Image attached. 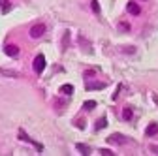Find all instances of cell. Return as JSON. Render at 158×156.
Masks as SVG:
<instances>
[{"label": "cell", "mask_w": 158, "mask_h": 156, "mask_svg": "<svg viewBox=\"0 0 158 156\" xmlns=\"http://www.w3.org/2000/svg\"><path fill=\"white\" fill-rule=\"evenodd\" d=\"M45 30H47V27L44 25V23H38V25H34L32 28H30V38H42L44 34H45Z\"/></svg>", "instance_id": "cell-1"}, {"label": "cell", "mask_w": 158, "mask_h": 156, "mask_svg": "<svg viewBox=\"0 0 158 156\" xmlns=\"http://www.w3.org/2000/svg\"><path fill=\"white\" fill-rule=\"evenodd\" d=\"M44 70H45V56L44 55H38L34 58V72L36 73H42Z\"/></svg>", "instance_id": "cell-2"}, {"label": "cell", "mask_w": 158, "mask_h": 156, "mask_svg": "<svg viewBox=\"0 0 158 156\" xmlns=\"http://www.w3.org/2000/svg\"><path fill=\"white\" fill-rule=\"evenodd\" d=\"M107 141H109V145H124L126 143V138L123 133H113V135H109L107 138Z\"/></svg>", "instance_id": "cell-3"}, {"label": "cell", "mask_w": 158, "mask_h": 156, "mask_svg": "<svg viewBox=\"0 0 158 156\" xmlns=\"http://www.w3.org/2000/svg\"><path fill=\"white\" fill-rule=\"evenodd\" d=\"M126 11L132 13V15H139V13H141V8L137 6L135 2H128V4H126Z\"/></svg>", "instance_id": "cell-4"}, {"label": "cell", "mask_w": 158, "mask_h": 156, "mask_svg": "<svg viewBox=\"0 0 158 156\" xmlns=\"http://www.w3.org/2000/svg\"><path fill=\"white\" fill-rule=\"evenodd\" d=\"M19 139H23V141H27V143H30V145H34V147H38L40 150H42V145H38L36 141H32V139L28 138V135H27V133H25L23 130H19Z\"/></svg>", "instance_id": "cell-5"}, {"label": "cell", "mask_w": 158, "mask_h": 156, "mask_svg": "<svg viewBox=\"0 0 158 156\" xmlns=\"http://www.w3.org/2000/svg\"><path fill=\"white\" fill-rule=\"evenodd\" d=\"M4 53H6L8 56H17V55H19V47H17V45H6V47H4Z\"/></svg>", "instance_id": "cell-6"}, {"label": "cell", "mask_w": 158, "mask_h": 156, "mask_svg": "<svg viewBox=\"0 0 158 156\" xmlns=\"http://www.w3.org/2000/svg\"><path fill=\"white\" fill-rule=\"evenodd\" d=\"M145 133H147V135H156V133H158V124H156V122H151V124L147 126Z\"/></svg>", "instance_id": "cell-7"}, {"label": "cell", "mask_w": 158, "mask_h": 156, "mask_svg": "<svg viewBox=\"0 0 158 156\" xmlns=\"http://www.w3.org/2000/svg\"><path fill=\"white\" fill-rule=\"evenodd\" d=\"M102 90V88H106V83H87V90Z\"/></svg>", "instance_id": "cell-8"}, {"label": "cell", "mask_w": 158, "mask_h": 156, "mask_svg": "<svg viewBox=\"0 0 158 156\" xmlns=\"http://www.w3.org/2000/svg\"><path fill=\"white\" fill-rule=\"evenodd\" d=\"M0 10H2V13H8V11L11 10L10 0H0Z\"/></svg>", "instance_id": "cell-9"}, {"label": "cell", "mask_w": 158, "mask_h": 156, "mask_svg": "<svg viewBox=\"0 0 158 156\" xmlns=\"http://www.w3.org/2000/svg\"><path fill=\"white\" fill-rule=\"evenodd\" d=\"M60 92L66 94V96H70V94L73 92V87H72V85H62V87H60Z\"/></svg>", "instance_id": "cell-10"}, {"label": "cell", "mask_w": 158, "mask_h": 156, "mask_svg": "<svg viewBox=\"0 0 158 156\" xmlns=\"http://www.w3.org/2000/svg\"><path fill=\"white\" fill-rule=\"evenodd\" d=\"M77 150L81 152V154H90V147H87V145H83V143L77 145Z\"/></svg>", "instance_id": "cell-11"}, {"label": "cell", "mask_w": 158, "mask_h": 156, "mask_svg": "<svg viewBox=\"0 0 158 156\" xmlns=\"http://www.w3.org/2000/svg\"><path fill=\"white\" fill-rule=\"evenodd\" d=\"M106 126H107V119H106V117H102V119L98 121V124H96V130H102Z\"/></svg>", "instance_id": "cell-12"}, {"label": "cell", "mask_w": 158, "mask_h": 156, "mask_svg": "<svg viewBox=\"0 0 158 156\" xmlns=\"http://www.w3.org/2000/svg\"><path fill=\"white\" fill-rule=\"evenodd\" d=\"M123 117H124V121H132V117H134L132 109H130V107H126V109H124V113H123Z\"/></svg>", "instance_id": "cell-13"}, {"label": "cell", "mask_w": 158, "mask_h": 156, "mask_svg": "<svg viewBox=\"0 0 158 156\" xmlns=\"http://www.w3.org/2000/svg\"><path fill=\"white\" fill-rule=\"evenodd\" d=\"M118 30H121V32H128L130 30V25L124 23V21H121V23H118Z\"/></svg>", "instance_id": "cell-14"}, {"label": "cell", "mask_w": 158, "mask_h": 156, "mask_svg": "<svg viewBox=\"0 0 158 156\" xmlns=\"http://www.w3.org/2000/svg\"><path fill=\"white\" fill-rule=\"evenodd\" d=\"M83 107H85L87 111H90V109H94V107H96V102H92V100H89V102H85V104H83Z\"/></svg>", "instance_id": "cell-15"}, {"label": "cell", "mask_w": 158, "mask_h": 156, "mask_svg": "<svg viewBox=\"0 0 158 156\" xmlns=\"http://www.w3.org/2000/svg\"><path fill=\"white\" fill-rule=\"evenodd\" d=\"M92 10L96 13H100V4H98V0H92Z\"/></svg>", "instance_id": "cell-16"}, {"label": "cell", "mask_w": 158, "mask_h": 156, "mask_svg": "<svg viewBox=\"0 0 158 156\" xmlns=\"http://www.w3.org/2000/svg\"><path fill=\"white\" fill-rule=\"evenodd\" d=\"M98 152H100V154H104V156H109V154H113V152H111V150H107V149H100Z\"/></svg>", "instance_id": "cell-17"}]
</instances>
